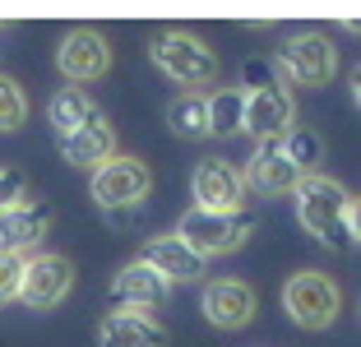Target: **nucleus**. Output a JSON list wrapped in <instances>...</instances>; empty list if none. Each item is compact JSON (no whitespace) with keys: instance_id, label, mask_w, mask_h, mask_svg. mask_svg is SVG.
Here are the masks:
<instances>
[{"instance_id":"1","label":"nucleus","mask_w":361,"mask_h":347,"mask_svg":"<svg viewBox=\"0 0 361 347\" xmlns=\"http://www.w3.org/2000/svg\"><path fill=\"white\" fill-rule=\"evenodd\" d=\"M292 195H297V222L324 250H352L357 245V200L348 195V185L310 171V176L297 181Z\"/></svg>"},{"instance_id":"25","label":"nucleus","mask_w":361,"mask_h":347,"mask_svg":"<svg viewBox=\"0 0 361 347\" xmlns=\"http://www.w3.org/2000/svg\"><path fill=\"white\" fill-rule=\"evenodd\" d=\"M19 200H28V181L14 167H0V209H10V204H19Z\"/></svg>"},{"instance_id":"2","label":"nucleus","mask_w":361,"mask_h":347,"mask_svg":"<svg viewBox=\"0 0 361 347\" xmlns=\"http://www.w3.org/2000/svg\"><path fill=\"white\" fill-rule=\"evenodd\" d=\"M283 310L287 319L306 334H319V329H329L343 310V292L329 274H319V269H301L283 283Z\"/></svg>"},{"instance_id":"8","label":"nucleus","mask_w":361,"mask_h":347,"mask_svg":"<svg viewBox=\"0 0 361 347\" xmlns=\"http://www.w3.org/2000/svg\"><path fill=\"white\" fill-rule=\"evenodd\" d=\"M70 287H75V264L65 255H28V269L19 283V301L28 310H56L70 296Z\"/></svg>"},{"instance_id":"18","label":"nucleus","mask_w":361,"mask_h":347,"mask_svg":"<svg viewBox=\"0 0 361 347\" xmlns=\"http://www.w3.org/2000/svg\"><path fill=\"white\" fill-rule=\"evenodd\" d=\"M97 116H102V106H97L84 88H75V84H70V88H56L51 102H47V121H51L56 139H61V135H75L79 126H88V121H97Z\"/></svg>"},{"instance_id":"16","label":"nucleus","mask_w":361,"mask_h":347,"mask_svg":"<svg viewBox=\"0 0 361 347\" xmlns=\"http://www.w3.org/2000/svg\"><path fill=\"white\" fill-rule=\"evenodd\" d=\"M97 347H167V329L139 310H111L97 324Z\"/></svg>"},{"instance_id":"17","label":"nucleus","mask_w":361,"mask_h":347,"mask_svg":"<svg viewBox=\"0 0 361 347\" xmlns=\"http://www.w3.org/2000/svg\"><path fill=\"white\" fill-rule=\"evenodd\" d=\"M56 144H61V158L70 162V167H102V162L116 153V130H111L106 116H97V121L79 126L75 135H61Z\"/></svg>"},{"instance_id":"20","label":"nucleus","mask_w":361,"mask_h":347,"mask_svg":"<svg viewBox=\"0 0 361 347\" xmlns=\"http://www.w3.org/2000/svg\"><path fill=\"white\" fill-rule=\"evenodd\" d=\"M204 102H209V135H241V102L245 97L236 88L204 93Z\"/></svg>"},{"instance_id":"12","label":"nucleus","mask_w":361,"mask_h":347,"mask_svg":"<svg viewBox=\"0 0 361 347\" xmlns=\"http://www.w3.org/2000/svg\"><path fill=\"white\" fill-rule=\"evenodd\" d=\"M200 310H204V319H209L213 329L236 334V329H245L250 319H255L259 301H255V292H250V283H241V278H218V283L204 287Z\"/></svg>"},{"instance_id":"14","label":"nucleus","mask_w":361,"mask_h":347,"mask_svg":"<svg viewBox=\"0 0 361 347\" xmlns=\"http://www.w3.org/2000/svg\"><path fill=\"white\" fill-rule=\"evenodd\" d=\"M171 296V283L158 274V269H149L144 260H130L126 269H121L116 278H111V305L116 310H158V305H167Z\"/></svg>"},{"instance_id":"10","label":"nucleus","mask_w":361,"mask_h":347,"mask_svg":"<svg viewBox=\"0 0 361 347\" xmlns=\"http://www.w3.org/2000/svg\"><path fill=\"white\" fill-rule=\"evenodd\" d=\"M190 190H195V209H204V213H241V204H245L241 171L223 158H204L195 167Z\"/></svg>"},{"instance_id":"9","label":"nucleus","mask_w":361,"mask_h":347,"mask_svg":"<svg viewBox=\"0 0 361 347\" xmlns=\"http://www.w3.org/2000/svg\"><path fill=\"white\" fill-rule=\"evenodd\" d=\"M56 70L70 79V84H97L106 70H111V47H106L102 32L93 28H75L65 32L61 47H56Z\"/></svg>"},{"instance_id":"19","label":"nucleus","mask_w":361,"mask_h":347,"mask_svg":"<svg viewBox=\"0 0 361 347\" xmlns=\"http://www.w3.org/2000/svg\"><path fill=\"white\" fill-rule=\"evenodd\" d=\"M167 126L180 139H209V102H204V93H180L167 106Z\"/></svg>"},{"instance_id":"6","label":"nucleus","mask_w":361,"mask_h":347,"mask_svg":"<svg viewBox=\"0 0 361 347\" xmlns=\"http://www.w3.org/2000/svg\"><path fill=\"white\" fill-rule=\"evenodd\" d=\"M88 190H93V204H97V209L126 213V209H139V204L149 200L153 176H149V167H144L139 158H130V153H111L102 167H93Z\"/></svg>"},{"instance_id":"4","label":"nucleus","mask_w":361,"mask_h":347,"mask_svg":"<svg viewBox=\"0 0 361 347\" xmlns=\"http://www.w3.org/2000/svg\"><path fill=\"white\" fill-rule=\"evenodd\" d=\"M149 61L167 74L171 84H180L185 93L213 84L218 79V56L209 51V42H200L195 32H162L149 47Z\"/></svg>"},{"instance_id":"7","label":"nucleus","mask_w":361,"mask_h":347,"mask_svg":"<svg viewBox=\"0 0 361 347\" xmlns=\"http://www.w3.org/2000/svg\"><path fill=\"white\" fill-rule=\"evenodd\" d=\"M51 222H56V209L42 195H28V200L0 209V250L42 255V241L51 236Z\"/></svg>"},{"instance_id":"24","label":"nucleus","mask_w":361,"mask_h":347,"mask_svg":"<svg viewBox=\"0 0 361 347\" xmlns=\"http://www.w3.org/2000/svg\"><path fill=\"white\" fill-rule=\"evenodd\" d=\"M278 84V70L269 61H245L241 65V88L245 93H255V88H274Z\"/></svg>"},{"instance_id":"21","label":"nucleus","mask_w":361,"mask_h":347,"mask_svg":"<svg viewBox=\"0 0 361 347\" xmlns=\"http://www.w3.org/2000/svg\"><path fill=\"white\" fill-rule=\"evenodd\" d=\"M283 153H287V158H292V162H297V167L310 176V171L319 167V158H324V144H319V135H315V130L292 126V130L283 135Z\"/></svg>"},{"instance_id":"15","label":"nucleus","mask_w":361,"mask_h":347,"mask_svg":"<svg viewBox=\"0 0 361 347\" xmlns=\"http://www.w3.org/2000/svg\"><path fill=\"white\" fill-rule=\"evenodd\" d=\"M139 260L149 264V269H158L171 287L176 283H200L204 278V260L195 250H185V241H180L176 231H171V236H149Z\"/></svg>"},{"instance_id":"3","label":"nucleus","mask_w":361,"mask_h":347,"mask_svg":"<svg viewBox=\"0 0 361 347\" xmlns=\"http://www.w3.org/2000/svg\"><path fill=\"white\" fill-rule=\"evenodd\" d=\"M255 231V218L250 213H204V209H190L180 218L176 236L185 241V250H195L204 264L218 260V255H236Z\"/></svg>"},{"instance_id":"11","label":"nucleus","mask_w":361,"mask_h":347,"mask_svg":"<svg viewBox=\"0 0 361 347\" xmlns=\"http://www.w3.org/2000/svg\"><path fill=\"white\" fill-rule=\"evenodd\" d=\"M301 176H306V171L283 153V135L259 139L255 153H250V162H245V171H241L245 190H259V195H292Z\"/></svg>"},{"instance_id":"22","label":"nucleus","mask_w":361,"mask_h":347,"mask_svg":"<svg viewBox=\"0 0 361 347\" xmlns=\"http://www.w3.org/2000/svg\"><path fill=\"white\" fill-rule=\"evenodd\" d=\"M23 121H28V97H23V88L10 74H0V135L23 130Z\"/></svg>"},{"instance_id":"5","label":"nucleus","mask_w":361,"mask_h":347,"mask_svg":"<svg viewBox=\"0 0 361 347\" xmlns=\"http://www.w3.org/2000/svg\"><path fill=\"white\" fill-rule=\"evenodd\" d=\"M274 70L283 88H324L338 74V51H334V42L324 32H301V37L283 42Z\"/></svg>"},{"instance_id":"13","label":"nucleus","mask_w":361,"mask_h":347,"mask_svg":"<svg viewBox=\"0 0 361 347\" xmlns=\"http://www.w3.org/2000/svg\"><path fill=\"white\" fill-rule=\"evenodd\" d=\"M241 130H250L255 139H278L297 126V106H292V93L283 84L274 88H255V93H241Z\"/></svg>"},{"instance_id":"23","label":"nucleus","mask_w":361,"mask_h":347,"mask_svg":"<svg viewBox=\"0 0 361 347\" xmlns=\"http://www.w3.org/2000/svg\"><path fill=\"white\" fill-rule=\"evenodd\" d=\"M23 269H28V255L0 250V305L19 301V283H23Z\"/></svg>"}]
</instances>
